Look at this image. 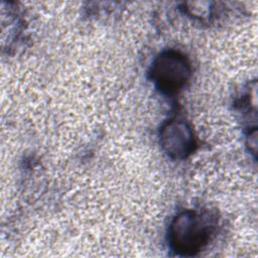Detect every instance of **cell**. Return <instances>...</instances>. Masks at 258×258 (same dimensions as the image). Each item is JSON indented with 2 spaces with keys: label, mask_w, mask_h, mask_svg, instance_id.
<instances>
[{
  "label": "cell",
  "mask_w": 258,
  "mask_h": 258,
  "mask_svg": "<svg viewBox=\"0 0 258 258\" xmlns=\"http://www.w3.org/2000/svg\"><path fill=\"white\" fill-rule=\"evenodd\" d=\"M172 243L178 252L195 254L208 238V229L199 215L186 212L179 215L172 225Z\"/></svg>",
  "instance_id": "6da1fadb"
},
{
  "label": "cell",
  "mask_w": 258,
  "mask_h": 258,
  "mask_svg": "<svg viewBox=\"0 0 258 258\" xmlns=\"http://www.w3.org/2000/svg\"><path fill=\"white\" fill-rule=\"evenodd\" d=\"M154 73L160 86L167 91H172L184 83L189 70L182 56L168 52L158 58Z\"/></svg>",
  "instance_id": "7a4b0ae2"
}]
</instances>
